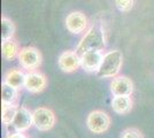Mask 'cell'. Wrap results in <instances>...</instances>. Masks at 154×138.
<instances>
[{
	"instance_id": "cell-1",
	"label": "cell",
	"mask_w": 154,
	"mask_h": 138,
	"mask_svg": "<svg viewBox=\"0 0 154 138\" xmlns=\"http://www.w3.org/2000/svg\"><path fill=\"white\" fill-rule=\"evenodd\" d=\"M106 45L103 29L99 26H93L86 31L76 48V53L81 57L90 51H101Z\"/></svg>"
},
{
	"instance_id": "cell-2",
	"label": "cell",
	"mask_w": 154,
	"mask_h": 138,
	"mask_svg": "<svg viewBox=\"0 0 154 138\" xmlns=\"http://www.w3.org/2000/svg\"><path fill=\"white\" fill-rule=\"evenodd\" d=\"M123 63L122 53L117 50L109 51L103 55V59L101 65L99 67L97 76L99 78H110L115 77L121 70Z\"/></svg>"
},
{
	"instance_id": "cell-3",
	"label": "cell",
	"mask_w": 154,
	"mask_h": 138,
	"mask_svg": "<svg viewBox=\"0 0 154 138\" xmlns=\"http://www.w3.org/2000/svg\"><path fill=\"white\" fill-rule=\"evenodd\" d=\"M86 125L93 133H103L110 125V118L103 111H93L88 115Z\"/></svg>"
},
{
	"instance_id": "cell-4",
	"label": "cell",
	"mask_w": 154,
	"mask_h": 138,
	"mask_svg": "<svg viewBox=\"0 0 154 138\" xmlns=\"http://www.w3.org/2000/svg\"><path fill=\"white\" fill-rule=\"evenodd\" d=\"M33 125L40 131H48L55 124V115L52 109L46 107H39L32 113Z\"/></svg>"
},
{
	"instance_id": "cell-5",
	"label": "cell",
	"mask_w": 154,
	"mask_h": 138,
	"mask_svg": "<svg viewBox=\"0 0 154 138\" xmlns=\"http://www.w3.org/2000/svg\"><path fill=\"white\" fill-rule=\"evenodd\" d=\"M19 61L24 69L33 72L42 63V54L35 47H24L19 53Z\"/></svg>"
},
{
	"instance_id": "cell-6",
	"label": "cell",
	"mask_w": 154,
	"mask_h": 138,
	"mask_svg": "<svg viewBox=\"0 0 154 138\" xmlns=\"http://www.w3.org/2000/svg\"><path fill=\"white\" fill-rule=\"evenodd\" d=\"M15 132H24L26 131L31 125H33V116L32 113L24 106H21L17 108L16 115L12 123Z\"/></svg>"
},
{
	"instance_id": "cell-7",
	"label": "cell",
	"mask_w": 154,
	"mask_h": 138,
	"mask_svg": "<svg viewBox=\"0 0 154 138\" xmlns=\"http://www.w3.org/2000/svg\"><path fill=\"white\" fill-rule=\"evenodd\" d=\"M103 55L101 51H90L81 55V66L86 72H97L103 62Z\"/></svg>"
},
{
	"instance_id": "cell-8",
	"label": "cell",
	"mask_w": 154,
	"mask_h": 138,
	"mask_svg": "<svg viewBox=\"0 0 154 138\" xmlns=\"http://www.w3.org/2000/svg\"><path fill=\"white\" fill-rule=\"evenodd\" d=\"M66 26L71 33H81L88 26V19L81 12H72L66 17Z\"/></svg>"
},
{
	"instance_id": "cell-9",
	"label": "cell",
	"mask_w": 154,
	"mask_h": 138,
	"mask_svg": "<svg viewBox=\"0 0 154 138\" xmlns=\"http://www.w3.org/2000/svg\"><path fill=\"white\" fill-rule=\"evenodd\" d=\"M58 63L60 69L63 72H75L81 66V57L74 51H66L60 55Z\"/></svg>"
},
{
	"instance_id": "cell-10",
	"label": "cell",
	"mask_w": 154,
	"mask_h": 138,
	"mask_svg": "<svg viewBox=\"0 0 154 138\" xmlns=\"http://www.w3.org/2000/svg\"><path fill=\"white\" fill-rule=\"evenodd\" d=\"M110 91L114 96H131L134 92V83L125 76H119L112 81Z\"/></svg>"
},
{
	"instance_id": "cell-11",
	"label": "cell",
	"mask_w": 154,
	"mask_h": 138,
	"mask_svg": "<svg viewBox=\"0 0 154 138\" xmlns=\"http://www.w3.org/2000/svg\"><path fill=\"white\" fill-rule=\"evenodd\" d=\"M46 84H47L46 77L42 72H29L26 74L24 87L28 91L32 92V93L42 92L46 87Z\"/></svg>"
},
{
	"instance_id": "cell-12",
	"label": "cell",
	"mask_w": 154,
	"mask_h": 138,
	"mask_svg": "<svg viewBox=\"0 0 154 138\" xmlns=\"http://www.w3.org/2000/svg\"><path fill=\"white\" fill-rule=\"evenodd\" d=\"M132 99L130 96H114L112 100V108L117 114H128L132 109Z\"/></svg>"
},
{
	"instance_id": "cell-13",
	"label": "cell",
	"mask_w": 154,
	"mask_h": 138,
	"mask_svg": "<svg viewBox=\"0 0 154 138\" xmlns=\"http://www.w3.org/2000/svg\"><path fill=\"white\" fill-rule=\"evenodd\" d=\"M26 74L20 70V69H11L6 72L5 75V83L11 85L12 87L15 89H21L22 86H24L26 84Z\"/></svg>"
},
{
	"instance_id": "cell-14",
	"label": "cell",
	"mask_w": 154,
	"mask_h": 138,
	"mask_svg": "<svg viewBox=\"0 0 154 138\" xmlns=\"http://www.w3.org/2000/svg\"><path fill=\"white\" fill-rule=\"evenodd\" d=\"M21 50H19V45L16 43V40L11 38V39L2 40L1 44V52H2V57L6 60H13L16 57H19V53Z\"/></svg>"
},
{
	"instance_id": "cell-15",
	"label": "cell",
	"mask_w": 154,
	"mask_h": 138,
	"mask_svg": "<svg viewBox=\"0 0 154 138\" xmlns=\"http://www.w3.org/2000/svg\"><path fill=\"white\" fill-rule=\"evenodd\" d=\"M17 112V107L15 104H2L1 107V120L5 125H11Z\"/></svg>"
},
{
	"instance_id": "cell-16",
	"label": "cell",
	"mask_w": 154,
	"mask_h": 138,
	"mask_svg": "<svg viewBox=\"0 0 154 138\" xmlns=\"http://www.w3.org/2000/svg\"><path fill=\"white\" fill-rule=\"evenodd\" d=\"M17 100V89L12 87L5 82L1 86V101L2 104H15Z\"/></svg>"
},
{
	"instance_id": "cell-17",
	"label": "cell",
	"mask_w": 154,
	"mask_h": 138,
	"mask_svg": "<svg viewBox=\"0 0 154 138\" xmlns=\"http://www.w3.org/2000/svg\"><path fill=\"white\" fill-rule=\"evenodd\" d=\"M14 33H15L14 23L9 19L2 17L1 19V38H2V40L13 38Z\"/></svg>"
},
{
	"instance_id": "cell-18",
	"label": "cell",
	"mask_w": 154,
	"mask_h": 138,
	"mask_svg": "<svg viewBox=\"0 0 154 138\" xmlns=\"http://www.w3.org/2000/svg\"><path fill=\"white\" fill-rule=\"evenodd\" d=\"M115 5L121 12H129L134 7V0H115Z\"/></svg>"
},
{
	"instance_id": "cell-19",
	"label": "cell",
	"mask_w": 154,
	"mask_h": 138,
	"mask_svg": "<svg viewBox=\"0 0 154 138\" xmlns=\"http://www.w3.org/2000/svg\"><path fill=\"white\" fill-rule=\"evenodd\" d=\"M121 138H143L140 131H138L137 129L134 128H129L125 129L121 135Z\"/></svg>"
},
{
	"instance_id": "cell-20",
	"label": "cell",
	"mask_w": 154,
	"mask_h": 138,
	"mask_svg": "<svg viewBox=\"0 0 154 138\" xmlns=\"http://www.w3.org/2000/svg\"><path fill=\"white\" fill-rule=\"evenodd\" d=\"M7 138H26L22 132H14V133H9Z\"/></svg>"
}]
</instances>
